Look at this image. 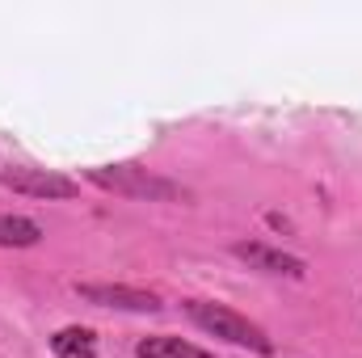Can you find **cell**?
I'll return each mask as SVG.
<instances>
[{
  "mask_svg": "<svg viewBox=\"0 0 362 358\" xmlns=\"http://www.w3.org/2000/svg\"><path fill=\"white\" fill-rule=\"evenodd\" d=\"M0 185L13 190V194H25V198H76L81 185L64 173H51V169H25V165H13L0 173Z\"/></svg>",
  "mask_w": 362,
  "mask_h": 358,
  "instance_id": "cell-4",
  "label": "cell"
},
{
  "mask_svg": "<svg viewBox=\"0 0 362 358\" xmlns=\"http://www.w3.org/2000/svg\"><path fill=\"white\" fill-rule=\"evenodd\" d=\"M185 316H189L198 329H206L211 337L228 342V346H240V350H253V354H274L270 333H266L257 321H249V316H240L236 308H228V304L189 299V304H185Z\"/></svg>",
  "mask_w": 362,
  "mask_h": 358,
  "instance_id": "cell-1",
  "label": "cell"
},
{
  "mask_svg": "<svg viewBox=\"0 0 362 358\" xmlns=\"http://www.w3.org/2000/svg\"><path fill=\"white\" fill-rule=\"evenodd\" d=\"M76 295L97 308H118V312H160V295L127 282H76Z\"/></svg>",
  "mask_w": 362,
  "mask_h": 358,
  "instance_id": "cell-3",
  "label": "cell"
},
{
  "mask_svg": "<svg viewBox=\"0 0 362 358\" xmlns=\"http://www.w3.org/2000/svg\"><path fill=\"white\" fill-rule=\"evenodd\" d=\"M42 241V228L25 215H0V249H34Z\"/></svg>",
  "mask_w": 362,
  "mask_h": 358,
  "instance_id": "cell-8",
  "label": "cell"
},
{
  "mask_svg": "<svg viewBox=\"0 0 362 358\" xmlns=\"http://www.w3.org/2000/svg\"><path fill=\"white\" fill-rule=\"evenodd\" d=\"M89 181L110 190V194H122V198H148V202H185L189 190L173 178H160L144 165H97L89 169Z\"/></svg>",
  "mask_w": 362,
  "mask_h": 358,
  "instance_id": "cell-2",
  "label": "cell"
},
{
  "mask_svg": "<svg viewBox=\"0 0 362 358\" xmlns=\"http://www.w3.org/2000/svg\"><path fill=\"white\" fill-rule=\"evenodd\" d=\"M51 350L55 358H97V333L85 325H68L51 337Z\"/></svg>",
  "mask_w": 362,
  "mask_h": 358,
  "instance_id": "cell-7",
  "label": "cell"
},
{
  "mask_svg": "<svg viewBox=\"0 0 362 358\" xmlns=\"http://www.w3.org/2000/svg\"><path fill=\"white\" fill-rule=\"evenodd\" d=\"M139 358H211V350L194 346V342H181V337H169V333H156V337H144L135 346Z\"/></svg>",
  "mask_w": 362,
  "mask_h": 358,
  "instance_id": "cell-6",
  "label": "cell"
},
{
  "mask_svg": "<svg viewBox=\"0 0 362 358\" xmlns=\"http://www.w3.org/2000/svg\"><path fill=\"white\" fill-rule=\"evenodd\" d=\"M232 253H236L240 262H249L253 270H266V274H282V278H303V274H308L303 258L282 253V249L262 245V241H236V245H232Z\"/></svg>",
  "mask_w": 362,
  "mask_h": 358,
  "instance_id": "cell-5",
  "label": "cell"
}]
</instances>
